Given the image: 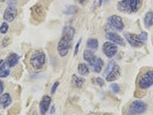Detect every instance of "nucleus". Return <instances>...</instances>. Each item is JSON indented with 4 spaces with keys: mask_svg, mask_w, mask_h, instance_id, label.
Returning <instances> with one entry per match:
<instances>
[{
    "mask_svg": "<svg viewBox=\"0 0 153 115\" xmlns=\"http://www.w3.org/2000/svg\"><path fill=\"white\" fill-rule=\"evenodd\" d=\"M17 14H18V10H17V7H16V3L10 1L8 3L7 8H6L4 11L3 19H4L6 22H12L16 18Z\"/></svg>",
    "mask_w": 153,
    "mask_h": 115,
    "instance_id": "nucleus-7",
    "label": "nucleus"
},
{
    "mask_svg": "<svg viewBox=\"0 0 153 115\" xmlns=\"http://www.w3.org/2000/svg\"><path fill=\"white\" fill-rule=\"evenodd\" d=\"M120 75V68L119 65L116 64L112 70L110 71V73L106 75V80L107 81H114V80H116L117 78H119Z\"/></svg>",
    "mask_w": 153,
    "mask_h": 115,
    "instance_id": "nucleus-13",
    "label": "nucleus"
},
{
    "mask_svg": "<svg viewBox=\"0 0 153 115\" xmlns=\"http://www.w3.org/2000/svg\"><path fill=\"white\" fill-rule=\"evenodd\" d=\"M111 89L113 90V92L119 93V92H120V85H119V84H117V83L111 84Z\"/></svg>",
    "mask_w": 153,
    "mask_h": 115,
    "instance_id": "nucleus-25",
    "label": "nucleus"
},
{
    "mask_svg": "<svg viewBox=\"0 0 153 115\" xmlns=\"http://www.w3.org/2000/svg\"><path fill=\"white\" fill-rule=\"evenodd\" d=\"M84 83H85V80H84L83 77H78V75H76V74L72 75V78H71V83H72V85L74 87L81 88L83 86Z\"/></svg>",
    "mask_w": 153,
    "mask_h": 115,
    "instance_id": "nucleus-17",
    "label": "nucleus"
},
{
    "mask_svg": "<svg viewBox=\"0 0 153 115\" xmlns=\"http://www.w3.org/2000/svg\"><path fill=\"white\" fill-rule=\"evenodd\" d=\"M19 111H20V107H19V106H14V107H12L11 109L8 111L7 115H17L19 113Z\"/></svg>",
    "mask_w": 153,
    "mask_h": 115,
    "instance_id": "nucleus-24",
    "label": "nucleus"
},
{
    "mask_svg": "<svg viewBox=\"0 0 153 115\" xmlns=\"http://www.w3.org/2000/svg\"><path fill=\"white\" fill-rule=\"evenodd\" d=\"M148 105L142 100H134L129 104L128 108V115H141L147 110Z\"/></svg>",
    "mask_w": 153,
    "mask_h": 115,
    "instance_id": "nucleus-3",
    "label": "nucleus"
},
{
    "mask_svg": "<svg viewBox=\"0 0 153 115\" xmlns=\"http://www.w3.org/2000/svg\"><path fill=\"white\" fill-rule=\"evenodd\" d=\"M0 115H1V114H0Z\"/></svg>",
    "mask_w": 153,
    "mask_h": 115,
    "instance_id": "nucleus-37",
    "label": "nucleus"
},
{
    "mask_svg": "<svg viewBox=\"0 0 153 115\" xmlns=\"http://www.w3.org/2000/svg\"><path fill=\"white\" fill-rule=\"evenodd\" d=\"M142 0H120L118 3L119 11L123 13H135L141 6Z\"/></svg>",
    "mask_w": 153,
    "mask_h": 115,
    "instance_id": "nucleus-2",
    "label": "nucleus"
},
{
    "mask_svg": "<svg viewBox=\"0 0 153 115\" xmlns=\"http://www.w3.org/2000/svg\"><path fill=\"white\" fill-rule=\"evenodd\" d=\"M153 85V68L143 73L138 80V87L140 89H147Z\"/></svg>",
    "mask_w": 153,
    "mask_h": 115,
    "instance_id": "nucleus-5",
    "label": "nucleus"
},
{
    "mask_svg": "<svg viewBox=\"0 0 153 115\" xmlns=\"http://www.w3.org/2000/svg\"><path fill=\"white\" fill-rule=\"evenodd\" d=\"M144 25L146 28H150L153 26V11H148L144 17Z\"/></svg>",
    "mask_w": 153,
    "mask_h": 115,
    "instance_id": "nucleus-21",
    "label": "nucleus"
},
{
    "mask_svg": "<svg viewBox=\"0 0 153 115\" xmlns=\"http://www.w3.org/2000/svg\"><path fill=\"white\" fill-rule=\"evenodd\" d=\"M108 22L113 26L114 29H116L117 31H123L125 29V24L123 22V19L120 16L118 15H112L108 18Z\"/></svg>",
    "mask_w": 153,
    "mask_h": 115,
    "instance_id": "nucleus-10",
    "label": "nucleus"
},
{
    "mask_svg": "<svg viewBox=\"0 0 153 115\" xmlns=\"http://www.w3.org/2000/svg\"><path fill=\"white\" fill-rule=\"evenodd\" d=\"M76 7L75 6H69V7L67 8V10H65L64 12L66 13V14H73V13H75L76 12Z\"/></svg>",
    "mask_w": 153,
    "mask_h": 115,
    "instance_id": "nucleus-26",
    "label": "nucleus"
},
{
    "mask_svg": "<svg viewBox=\"0 0 153 115\" xmlns=\"http://www.w3.org/2000/svg\"><path fill=\"white\" fill-rule=\"evenodd\" d=\"M12 103V97L9 93H3L0 95V107L5 109Z\"/></svg>",
    "mask_w": 153,
    "mask_h": 115,
    "instance_id": "nucleus-15",
    "label": "nucleus"
},
{
    "mask_svg": "<svg viewBox=\"0 0 153 115\" xmlns=\"http://www.w3.org/2000/svg\"><path fill=\"white\" fill-rule=\"evenodd\" d=\"M30 64L35 70H42L45 65V55L42 51H36L30 58Z\"/></svg>",
    "mask_w": 153,
    "mask_h": 115,
    "instance_id": "nucleus-4",
    "label": "nucleus"
},
{
    "mask_svg": "<svg viewBox=\"0 0 153 115\" xmlns=\"http://www.w3.org/2000/svg\"><path fill=\"white\" fill-rule=\"evenodd\" d=\"M75 35V29L70 26H66L62 31V37L57 44V53L61 58L65 57L69 51L71 41Z\"/></svg>",
    "mask_w": 153,
    "mask_h": 115,
    "instance_id": "nucleus-1",
    "label": "nucleus"
},
{
    "mask_svg": "<svg viewBox=\"0 0 153 115\" xmlns=\"http://www.w3.org/2000/svg\"><path fill=\"white\" fill-rule=\"evenodd\" d=\"M9 43H10V38L6 36V37H5L4 39H3V41H2V47H3V48H5L6 46H8V45H9Z\"/></svg>",
    "mask_w": 153,
    "mask_h": 115,
    "instance_id": "nucleus-29",
    "label": "nucleus"
},
{
    "mask_svg": "<svg viewBox=\"0 0 153 115\" xmlns=\"http://www.w3.org/2000/svg\"><path fill=\"white\" fill-rule=\"evenodd\" d=\"M32 18L36 20L38 23L42 22L45 17V10L41 3H37L31 8Z\"/></svg>",
    "mask_w": 153,
    "mask_h": 115,
    "instance_id": "nucleus-6",
    "label": "nucleus"
},
{
    "mask_svg": "<svg viewBox=\"0 0 153 115\" xmlns=\"http://www.w3.org/2000/svg\"><path fill=\"white\" fill-rule=\"evenodd\" d=\"M99 47V42L97 39L95 38H90L88 39L87 41V48L89 49V50H92V51H95L97 50Z\"/></svg>",
    "mask_w": 153,
    "mask_h": 115,
    "instance_id": "nucleus-22",
    "label": "nucleus"
},
{
    "mask_svg": "<svg viewBox=\"0 0 153 115\" xmlns=\"http://www.w3.org/2000/svg\"><path fill=\"white\" fill-rule=\"evenodd\" d=\"M96 56L94 54V52L92 50H85L83 53V59L85 60L90 65H92L94 64V62L96 61Z\"/></svg>",
    "mask_w": 153,
    "mask_h": 115,
    "instance_id": "nucleus-16",
    "label": "nucleus"
},
{
    "mask_svg": "<svg viewBox=\"0 0 153 115\" xmlns=\"http://www.w3.org/2000/svg\"><path fill=\"white\" fill-rule=\"evenodd\" d=\"M19 60H20V57L16 54V53H11V54L8 55L7 59H6V65L9 68H14L15 65H17L19 63Z\"/></svg>",
    "mask_w": 153,
    "mask_h": 115,
    "instance_id": "nucleus-14",
    "label": "nucleus"
},
{
    "mask_svg": "<svg viewBox=\"0 0 153 115\" xmlns=\"http://www.w3.org/2000/svg\"><path fill=\"white\" fill-rule=\"evenodd\" d=\"M103 65H104V61L102 60L101 58H96V61L94 62V64L91 65L92 70L95 71V73H100L103 68Z\"/></svg>",
    "mask_w": 153,
    "mask_h": 115,
    "instance_id": "nucleus-19",
    "label": "nucleus"
},
{
    "mask_svg": "<svg viewBox=\"0 0 153 115\" xmlns=\"http://www.w3.org/2000/svg\"><path fill=\"white\" fill-rule=\"evenodd\" d=\"M138 37L139 39L143 42V43H145L146 42V39H147V33L146 32H141L140 34L138 35Z\"/></svg>",
    "mask_w": 153,
    "mask_h": 115,
    "instance_id": "nucleus-28",
    "label": "nucleus"
},
{
    "mask_svg": "<svg viewBox=\"0 0 153 115\" xmlns=\"http://www.w3.org/2000/svg\"><path fill=\"white\" fill-rule=\"evenodd\" d=\"M106 38L109 42H112L114 44H116L117 46H122V47H125L126 42L125 39L123 37H120L119 34H117L115 32H108L106 34Z\"/></svg>",
    "mask_w": 153,
    "mask_h": 115,
    "instance_id": "nucleus-11",
    "label": "nucleus"
},
{
    "mask_svg": "<svg viewBox=\"0 0 153 115\" xmlns=\"http://www.w3.org/2000/svg\"><path fill=\"white\" fill-rule=\"evenodd\" d=\"M81 41H82V39H79V41L77 42V44H76V46H75V51H74V55H76L77 53H78V51H79V47H80V44H81Z\"/></svg>",
    "mask_w": 153,
    "mask_h": 115,
    "instance_id": "nucleus-32",
    "label": "nucleus"
},
{
    "mask_svg": "<svg viewBox=\"0 0 153 115\" xmlns=\"http://www.w3.org/2000/svg\"><path fill=\"white\" fill-rule=\"evenodd\" d=\"M3 1H4V0H0V2H3Z\"/></svg>",
    "mask_w": 153,
    "mask_h": 115,
    "instance_id": "nucleus-36",
    "label": "nucleus"
},
{
    "mask_svg": "<svg viewBox=\"0 0 153 115\" xmlns=\"http://www.w3.org/2000/svg\"><path fill=\"white\" fill-rule=\"evenodd\" d=\"M116 65L115 62H111V63L109 64V65H108V67H107V70L105 71V74H105V77H106V75L110 73V71L112 70V68H114V65Z\"/></svg>",
    "mask_w": 153,
    "mask_h": 115,
    "instance_id": "nucleus-27",
    "label": "nucleus"
},
{
    "mask_svg": "<svg viewBox=\"0 0 153 115\" xmlns=\"http://www.w3.org/2000/svg\"><path fill=\"white\" fill-rule=\"evenodd\" d=\"M54 111H55V108H54V106H53V107H51V114H53Z\"/></svg>",
    "mask_w": 153,
    "mask_h": 115,
    "instance_id": "nucleus-34",
    "label": "nucleus"
},
{
    "mask_svg": "<svg viewBox=\"0 0 153 115\" xmlns=\"http://www.w3.org/2000/svg\"><path fill=\"white\" fill-rule=\"evenodd\" d=\"M102 51L107 58L112 59L115 57L117 55V53H118V46L112 42H106V43H104V45L102 47Z\"/></svg>",
    "mask_w": 153,
    "mask_h": 115,
    "instance_id": "nucleus-8",
    "label": "nucleus"
},
{
    "mask_svg": "<svg viewBox=\"0 0 153 115\" xmlns=\"http://www.w3.org/2000/svg\"><path fill=\"white\" fill-rule=\"evenodd\" d=\"M125 38L126 42H128V44L133 48H141L144 45V43L139 39L138 35L131 34V33H125Z\"/></svg>",
    "mask_w": 153,
    "mask_h": 115,
    "instance_id": "nucleus-9",
    "label": "nucleus"
},
{
    "mask_svg": "<svg viewBox=\"0 0 153 115\" xmlns=\"http://www.w3.org/2000/svg\"><path fill=\"white\" fill-rule=\"evenodd\" d=\"M51 102V97L48 96V95H45L42 98L41 102H40V112L42 115H45L48 112V108H50V105Z\"/></svg>",
    "mask_w": 153,
    "mask_h": 115,
    "instance_id": "nucleus-12",
    "label": "nucleus"
},
{
    "mask_svg": "<svg viewBox=\"0 0 153 115\" xmlns=\"http://www.w3.org/2000/svg\"><path fill=\"white\" fill-rule=\"evenodd\" d=\"M58 85H59V83H58V81H55L54 84L53 85V87H51V94H53L55 91H56V88L58 87Z\"/></svg>",
    "mask_w": 153,
    "mask_h": 115,
    "instance_id": "nucleus-30",
    "label": "nucleus"
},
{
    "mask_svg": "<svg viewBox=\"0 0 153 115\" xmlns=\"http://www.w3.org/2000/svg\"><path fill=\"white\" fill-rule=\"evenodd\" d=\"M96 81H97V83H98L100 86H104L105 85V80H103V78H101V77H97L96 78Z\"/></svg>",
    "mask_w": 153,
    "mask_h": 115,
    "instance_id": "nucleus-31",
    "label": "nucleus"
},
{
    "mask_svg": "<svg viewBox=\"0 0 153 115\" xmlns=\"http://www.w3.org/2000/svg\"><path fill=\"white\" fill-rule=\"evenodd\" d=\"M3 91H4V83L0 80V95L3 94Z\"/></svg>",
    "mask_w": 153,
    "mask_h": 115,
    "instance_id": "nucleus-33",
    "label": "nucleus"
},
{
    "mask_svg": "<svg viewBox=\"0 0 153 115\" xmlns=\"http://www.w3.org/2000/svg\"><path fill=\"white\" fill-rule=\"evenodd\" d=\"M102 2H103V0H100V2H99V5H102Z\"/></svg>",
    "mask_w": 153,
    "mask_h": 115,
    "instance_id": "nucleus-35",
    "label": "nucleus"
},
{
    "mask_svg": "<svg viewBox=\"0 0 153 115\" xmlns=\"http://www.w3.org/2000/svg\"><path fill=\"white\" fill-rule=\"evenodd\" d=\"M8 29H9V25L7 24L6 22L2 23L1 26H0V33L1 34H6L8 32Z\"/></svg>",
    "mask_w": 153,
    "mask_h": 115,
    "instance_id": "nucleus-23",
    "label": "nucleus"
},
{
    "mask_svg": "<svg viewBox=\"0 0 153 115\" xmlns=\"http://www.w3.org/2000/svg\"><path fill=\"white\" fill-rule=\"evenodd\" d=\"M78 73H79L80 75H82V77H86V75L89 74L90 70H89L88 65L84 63H81L78 65Z\"/></svg>",
    "mask_w": 153,
    "mask_h": 115,
    "instance_id": "nucleus-20",
    "label": "nucleus"
},
{
    "mask_svg": "<svg viewBox=\"0 0 153 115\" xmlns=\"http://www.w3.org/2000/svg\"><path fill=\"white\" fill-rule=\"evenodd\" d=\"M6 65L4 60H0V77H6L10 74V70L6 68Z\"/></svg>",
    "mask_w": 153,
    "mask_h": 115,
    "instance_id": "nucleus-18",
    "label": "nucleus"
}]
</instances>
